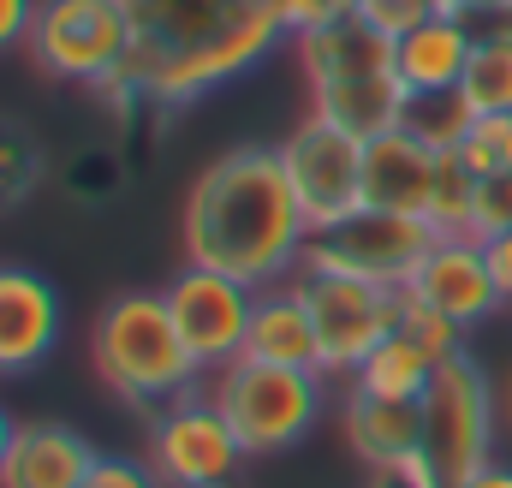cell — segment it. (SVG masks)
<instances>
[{
	"mask_svg": "<svg viewBox=\"0 0 512 488\" xmlns=\"http://www.w3.org/2000/svg\"><path fill=\"white\" fill-rule=\"evenodd\" d=\"M459 96L471 102V114H512V36L507 30H477V48H471Z\"/></svg>",
	"mask_w": 512,
	"mask_h": 488,
	"instance_id": "21",
	"label": "cell"
},
{
	"mask_svg": "<svg viewBox=\"0 0 512 488\" xmlns=\"http://www.w3.org/2000/svg\"><path fill=\"white\" fill-rule=\"evenodd\" d=\"M405 340H417L435 364H447V358H459L465 352V328L453 322V316H441V310H429L423 298H411L405 286H399V322H393Z\"/></svg>",
	"mask_w": 512,
	"mask_h": 488,
	"instance_id": "24",
	"label": "cell"
},
{
	"mask_svg": "<svg viewBox=\"0 0 512 488\" xmlns=\"http://www.w3.org/2000/svg\"><path fill=\"white\" fill-rule=\"evenodd\" d=\"M12 435H18V423H12V411L0 405V465H6V453H12Z\"/></svg>",
	"mask_w": 512,
	"mask_h": 488,
	"instance_id": "33",
	"label": "cell"
},
{
	"mask_svg": "<svg viewBox=\"0 0 512 488\" xmlns=\"http://www.w3.org/2000/svg\"><path fill=\"white\" fill-rule=\"evenodd\" d=\"M185 262L221 268L256 292L292 280L310 250V221L292 197L280 149L239 143L215 155L185 197Z\"/></svg>",
	"mask_w": 512,
	"mask_h": 488,
	"instance_id": "2",
	"label": "cell"
},
{
	"mask_svg": "<svg viewBox=\"0 0 512 488\" xmlns=\"http://www.w3.org/2000/svg\"><path fill=\"white\" fill-rule=\"evenodd\" d=\"M274 149H280V167L292 179V197L310 233H328L364 209V137H352L346 125L322 120L310 108V120H298L292 137Z\"/></svg>",
	"mask_w": 512,
	"mask_h": 488,
	"instance_id": "7",
	"label": "cell"
},
{
	"mask_svg": "<svg viewBox=\"0 0 512 488\" xmlns=\"http://www.w3.org/2000/svg\"><path fill=\"white\" fill-rule=\"evenodd\" d=\"M471 120L477 114H471V102L459 90H447V96H411V108H405V131H417L429 149H459V137H465Z\"/></svg>",
	"mask_w": 512,
	"mask_h": 488,
	"instance_id": "23",
	"label": "cell"
},
{
	"mask_svg": "<svg viewBox=\"0 0 512 488\" xmlns=\"http://www.w3.org/2000/svg\"><path fill=\"white\" fill-rule=\"evenodd\" d=\"M435 167H441V149H429L405 125L370 137L364 143V209L423 215L429 209V191H435Z\"/></svg>",
	"mask_w": 512,
	"mask_h": 488,
	"instance_id": "14",
	"label": "cell"
},
{
	"mask_svg": "<svg viewBox=\"0 0 512 488\" xmlns=\"http://www.w3.org/2000/svg\"><path fill=\"white\" fill-rule=\"evenodd\" d=\"M209 399L233 423L239 447L262 459V453L298 447L316 429V417H322V375L316 369H280V364H256V358H233L227 369L209 375Z\"/></svg>",
	"mask_w": 512,
	"mask_h": 488,
	"instance_id": "4",
	"label": "cell"
},
{
	"mask_svg": "<svg viewBox=\"0 0 512 488\" xmlns=\"http://www.w3.org/2000/svg\"><path fill=\"white\" fill-rule=\"evenodd\" d=\"M126 18L131 60L102 96L155 114L203 102L292 36L286 0H126Z\"/></svg>",
	"mask_w": 512,
	"mask_h": 488,
	"instance_id": "1",
	"label": "cell"
},
{
	"mask_svg": "<svg viewBox=\"0 0 512 488\" xmlns=\"http://www.w3.org/2000/svg\"><path fill=\"white\" fill-rule=\"evenodd\" d=\"M84 488H161V477H155L149 465H137V459H114V453H96V465H90Z\"/></svg>",
	"mask_w": 512,
	"mask_h": 488,
	"instance_id": "27",
	"label": "cell"
},
{
	"mask_svg": "<svg viewBox=\"0 0 512 488\" xmlns=\"http://www.w3.org/2000/svg\"><path fill=\"white\" fill-rule=\"evenodd\" d=\"M292 42H298V66L310 78V96L316 90H334V84H352V78L393 72V36H382L358 12H346V18H334L322 30H304Z\"/></svg>",
	"mask_w": 512,
	"mask_h": 488,
	"instance_id": "16",
	"label": "cell"
},
{
	"mask_svg": "<svg viewBox=\"0 0 512 488\" xmlns=\"http://www.w3.org/2000/svg\"><path fill=\"white\" fill-rule=\"evenodd\" d=\"M298 292L316 316L328 375H358V364L399 322V286H376V280H358V274H328V268H298Z\"/></svg>",
	"mask_w": 512,
	"mask_h": 488,
	"instance_id": "9",
	"label": "cell"
},
{
	"mask_svg": "<svg viewBox=\"0 0 512 488\" xmlns=\"http://www.w3.org/2000/svg\"><path fill=\"white\" fill-rule=\"evenodd\" d=\"M483 250H489V268H495V286H501V298L512 304V233L483 239Z\"/></svg>",
	"mask_w": 512,
	"mask_h": 488,
	"instance_id": "30",
	"label": "cell"
},
{
	"mask_svg": "<svg viewBox=\"0 0 512 488\" xmlns=\"http://www.w3.org/2000/svg\"><path fill=\"white\" fill-rule=\"evenodd\" d=\"M423 465L435 488H459L495 465V381L471 352L447 358L423 393Z\"/></svg>",
	"mask_w": 512,
	"mask_h": 488,
	"instance_id": "5",
	"label": "cell"
},
{
	"mask_svg": "<svg viewBox=\"0 0 512 488\" xmlns=\"http://www.w3.org/2000/svg\"><path fill=\"white\" fill-rule=\"evenodd\" d=\"M245 358L328 375V369H322V334H316V316H310V304H304L298 286H268V292H256L251 334H245Z\"/></svg>",
	"mask_w": 512,
	"mask_h": 488,
	"instance_id": "18",
	"label": "cell"
},
{
	"mask_svg": "<svg viewBox=\"0 0 512 488\" xmlns=\"http://www.w3.org/2000/svg\"><path fill=\"white\" fill-rule=\"evenodd\" d=\"M239 459H251L233 435V423L221 417V405L209 399V387L173 399L155 411L149 423V471L161 477V488H227Z\"/></svg>",
	"mask_w": 512,
	"mask_h": 488,
	"instance_id": "8",
	"label": "cell"
},
{
	"mask_svg": "<svg viewBox=\"0 0 512 488\" xmlns=\"http://www.w3.org/2000/svg\"><path fill=\"white\" fill-rule=\"evenodd\" d=\"M459 161L477 179H501L512 173V114H477L459 137Z\"/></svg>",
	"mask_w": 512,
	"mask_h": 488,
	"instance_id": "25",
	"label": "cell"
},
{
	"mask_svg": "<svg viewBox=\"0 0 512 488\" xmlns=\"http://www.w3.org/2000/svg\"><path fill=\"white\" fill-rule=\"evenodd\" d=\"M60 340V292L18 262H0V375L36 369Z\"/></svg>",
	"mask_w": 512,
	"mask_h": 488,
	"instance_id": "13",
	"label": "cell"
},
{
	"mask_svg": "<svg viewBox=\"0 0 512 488\" xmlns=\"http://www.w3.org/2000/svg\"><path fill=\"white\" fill-rule=\"evenodd\" d=\"M471 48H477V24L471 18H447V12H429L423 24H411L399 42H393V72L411 96H447L465 84V66H471Z\"/></svg>",
	"mask_w": 512,
	"mask_h": 488,
	"instance_id": "15",
	"label": "cell"
},
{
	"mask_svg": "<svg viewBox=\"0 0 512 488\" xmlns=\"http://www.w3.org/2000/svg\"><path fill=\"white\" fill-rule=\"evenodd\" d=\"M346 441L370 471H399V465L423 459V405L352 393L346 399Z\"/></svg>",
	"mask_w": 512,
	"mask_h": 488,
	"instance_id": "19",
	"label": "cell"
},
{
	"mask_svg": "<svg viewBox=\"0 0 512 488\" xmlns=\"http://www.w3.org/2000/svg\"><path fill=\"white\" fill-rule=\"evenodd\" d=\"M495 233H512V173H501V179H477L471 239H495Z\"/></svg>",
	"mask_w": 512,
	"mask_h": 488,
	"instance_id": "26",
	"label": "cell"
},
{
	"mask_svg": "<svg viewBox=\"0 0 512 488\" xmlns=\"http://www.w3.org/2000/svg\"><path fill=\"white\" fill-rule=\"evenodd\" d=\"M90 358H96V375L143 411H161V405H173L209 381L161 292L108 298L96 316V334H90Z\"/></svg>",
	"mask_w": 512,
	"mask_h": 488,
	"instance_id": "3",
	"label": "cell"
},
{
	"mask_svg": "<svg viewBox=\"0 0 512 488\" xmlns=\"http://www.w3.org/2000/svg\"><path fill=\"white\" fill-rule=\"evenodd\" d=\"M435 369H441V364H435L417 340H405V334L393 328L382 346L358 364V375H352V393H376V399H417V405H423V393H429Z\"/></svg>",
	"mask_w": 512,
	"mask_h": 488,
	"instance_id": "20",
	"label": "cell"
},
{
	"mask_svg": "<svg viewBox=\"0 0 512 488\" xmlns=\"http://www.w3.org/2000/svg\"><path fill=\"white\" fill-rule=\"evenodd\" d=\"M30 24H36V0H0V54L6 48H24L30 42Z\"/></svg>",
	"mask_w": 512,
	"mask_h": 488,
	"instance_id": "29",
	"label": "cell"
},
{
	"mask_svg": "<svg viewBox=\"0 0 512 488\" xmlns=\"http://www.w3.org/2000/svg\"><path fill=\"white\" fill-rule=\"evenodd\" d=\"M429 244H435V227H429L423 215L358 209L352 221H340V227H328V233H310L304 268L358 274V280H376V286H405Z\"/></svg>",
	"mask_w": 512,
	"mask_h": 488,
	"instance_id": "11",
	"label": "cell"
},
{
	"mask_svg": "<svg viewBox=\"0 0 512 488\" xmlns=\"http://www.w3.org/2000/svg\"><path fill=\"white\" fill-rule=\"evenodd\" d=\"M96 447L66 423H18L12 453L0 465V488H84Z\"/></svg>",
	"mask_w": 512,
	"mask_h": 488,
	"instance_id": "17",
	"label": "cell"
},
{
	"mask_svg": "<svg viewBox=\"0 0 512 488\" xmlns=\"http://www.w3.org/2000/svg\"><path fill=\"white\" fill-rule=\"evenodd\" d=\"M465 12L477 18V30L489 24V18H501V12H512V0H465Z\"/></svg>",
	"mask_w": 512,
	"mask_h": 488,
	"instance_id": "32",
	"label": "cell"
},
{
	"mask_svg": "<svg viewBox=\"0 0 512 488\" xmlns=\"http://www.w3.org/2000/svg\"><path fill=\"white\" fill-rule=\"evenodd\" d=\"M24 48L48 78L108 90L131 60L126 0H36V24Z\"/></svg>",
	"mask_w": 512,
	"mask_h": 488,
	"instance_id": "6",
	"label": "cell"
},
{
	"mask_svg": "<svg viewBox=\"0 0 512 488\" xmlns=\"http://www.w3.org/2000/svg\"><path fill=\"white\" fill-rule=\"evenodd\" d=\"M459 488H512V465H483L477 477H465Z\"/></svg>",
	"mask_w": 512,
	"mask_h": 488,
	"instance_id": "31",
	"label": "cell"
},
{
	"mask_svg": "<svg viewBox=\"0 0 512 488\" xmlns=\"http://www.w3.org/2000/svg\"><path fill=\"white\" fill-rule=\"evenodd\" d=\"M471 209H477V173L459 161V149H441V167H435V191H429L423 221L441 239H453V233H471Z\"/></svg>",
	"mask_w": 512,
	"mask_h": 488,
	"instance_id": "22",
	"label": "cell"
},
{
	"mask_svg": "<svg viewBox=\"0 0 512 488\" xmlns=\"http://www.w3.org/2000/svg\"><path fill=\"white\" fill-rule=\"evenodd\" d=\"M405 292L411 298H423L429 310H441V316H453L465 334L471 328H483L507 298H501V286H495V268H489V250L483 239H471V233H453V239H441L423 250V262L411 268V280H405Z\"/></svg>",
	"mask_w": 512,
	"mask_h": 488,
	"instance_id": "12",
	"label": "cell"
},
{
	"mask_svg": "<svg viewBox=\"0 0 512 488\" xmlns=\"http://www.w3.org/2000/svg\"><path fill=\"white\" fill-rule=\"evenodd\" d=\"M191 358L203 364V375L227 369L233 358H245V334H251V310H256V286L221 274V268H203V262H185L167 286H161Z\"/></svg>",
	"mask_w": 512,
	"mask_h": 488,
	"instance_id": "10",
	"label": "cell"
},
{
	"mask_svg": "<svg viewBox=\"0 0 512 488\" xmlns=\"http://www.w3.org/2000/svg\"><path fill=\"white\" fill-rule=\"evenodd\" d=\"M346 12H358V0H286V24H292V36L322 30V24H334V18H346Z\"/></svg>",
	"mask_w": 512,
	"mask_h": 488,
	"instance_id": "28",
	"label": "cell"
}]
</instances>
